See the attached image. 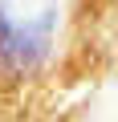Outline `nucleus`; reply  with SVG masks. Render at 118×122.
Instances as JSON below:
<instances>
[{"mask_svg": "<svg viewBox=\"0 0 118 122\" xmlns=\"http://www.w3.org/2000/svg\"><path fill=\"white\" fill-rule=\"evenodd\" d=\"M41 41H33L29 29H16L8 16H0V73L12 69V65H25L29 53H37Z\"/></svg>", "mask_w": 118, "mask_h": 122, "instance_id": "nucleus-1", "label": "nucleus"}]
</instances>
